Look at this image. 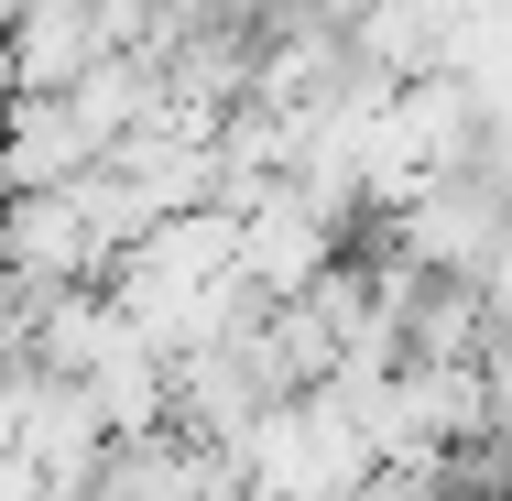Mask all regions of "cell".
I'll use <instances>...</instances> for the list:
<instances>
[{"mask_svg": "<svg viewBox=\"0 0 512 501\" xmlns=\"http://www.w3.org/2000/svg\"><path fill=\"white\" fill-rule=\"evenodd\" d=\"M371 469H393L371 447V425L349 414L338 393H295L273 403L240 447V501H360Z\"/></svg>", "mask_w": 512, "mask_h": 501, "instance_id": "6da1fadb", "label": "cell"}]
</instances>
